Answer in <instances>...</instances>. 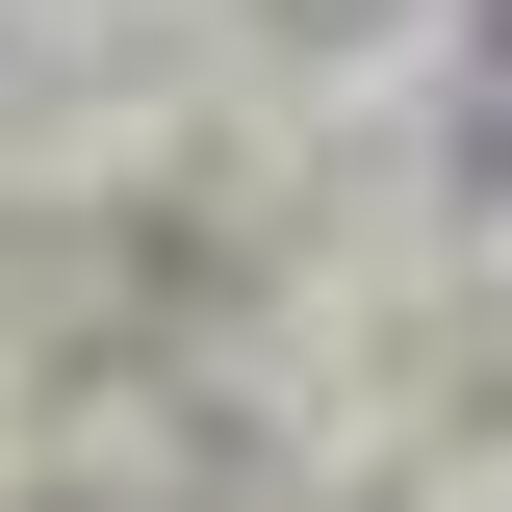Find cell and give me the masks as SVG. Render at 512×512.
I'll use <instances>...</instances> for the list:
<instances>
[{
    "label": "cell",
    "mask_w": 512,
    "mask_h": 512,
    "mask_svg": "<svg viewBox=\"0 0 512 512\" xmlns=\"http://www.w3.org/2000/svg\"><path fill=\"white\" fill-rule=\"evenodd\" d=\"M384 436L436 461L461 512H512V256H461V308L410 333V384H384Z\"/></svg>",
    "instance_id": "cell-2"
},
{
    "label": "cell",
    "mask_w": 512,
    "mask_h": 512,
    "mask_svg": "<svg viewBox=\"0 0 512 512\" xmlns=\"http://www.w3.org/2000/svg\"><path fill=\"white\" fill-rule=\"evenodd\" d=\"M0 487H52V461H26V359H0Z\"/></svg>",
    "instance_id": "cell-4"
},
{
    "label": "cell",
    "mask_w": 512,
    "mask_h": 512,
    "mask_svg": "<svg viewBox=\"0 0 512 512\" xmlns=\"http://www.w3.org/2000/svg\"><path fill=\"white\" fill-rule=\"evenodd\" d=\"M461 26L487 0H205V52L256 103H410V77H461Z\"/></svg>",
    "instance_id": "cell-1"
},
{
    "label": "cell",
    "mask_w": 512,
    "mask_h": 512,
    "mask_svg": "<svg viewBox=\"0 0 512 512\" xmlns=\"http://www.w3.org/2000/svg\"><path fill=\"white\" fill-rule=\"evenodd\" d=\"M282 512H461V487H436V461H410V436H333V461H308V487H282Z\"/></svg>",
    "instance_id": "cell-3"
},
{
    "label": "cell",
    "mask_w": 512,
    "mask_h": 512,
    "mask_svg": "<svg viewBox=\"0 0 512 512\" xmlns=\"http://www.w3.org/2000/svg\"><path fill=\"white\" fill-rule=\"evenodd\" d=\"M461 77H487V103H512V0H487V26H461Z\"/></svg>",
    "instance_id": "cell-5"
}]
</instances>
